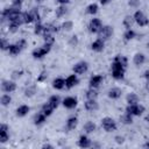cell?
<instances>
[{"label":"cell","instance_id":"obj_59","mask_svg":"<svg viewBox=\"0 0 149 149\" xmlns=\"http://www.w3.org/2000/svg\"><path fill=\"white\" fill-rule=\"evenodd\" d=\"M144 121H147V122H149V113L146 115V118H144Z\"/></svg>","mask_w":149,"mask_h":149},{"label":"cell","instance_id":"obj_1","mask_svg":"<svg viewBox=\"0 0 149 149\" xmlns=\"http://www.w3.org/2000/svg\"><path fill=\"white\" fill-rule=\"evenodd\" d=\"M111 68H112V77L116 80H121L125 76V66L120 62L113 61Z\"/></svg>","mask_w":149,"mask_h":149},{"label":"cell","instance_id":"obj_48","mask_svg":"<svg viewBox=\"0 0 149 149\" xmlns=\"http://www.w3.org/2000/svg\"><path fill=\"white\" fill-rule=\"evenodd\" d=\"M128 5L133 8H136L140 5V0H128Z\"/></svg>","mask_w":149,"mask_h":149},{"label":"cell","instance_id":"obj_55","mask_svg":"<svg viewBox=\"0 0 149 149\" xmlns=\"http://www.w3.org/2000/svg\"><path fill=\"white\" fill-rule=\"evenodd\" d=\"M143 77H144V78H146V79H147V81H148V80H149V69H148V70H146V71H144V73H143Z\"/></svg>","mask_w":149,"mask_h":149},{"label":"cell","instance_id":"obj_38","mask_svg":"<svg viewBox=\"0 0 149 149\" xmlns=\"http://www.w3.org/2000/svg\"><path fill=\"white\" fill-rule=\"evenodd\" d=\"M43 40H44V43H49V44H54V42H55L54 35L52 34H49V33H47V34L43 35Z\"/></svg>","mask_w":149,"mask_h":149},{"label":"cell","instance_id":"obj_44","mask_svg":"<svg viewBox=\"0 0 149 149\" xmlns=\"http://www.w3.org/2000/svg\"><path fill=\"white\" fill-rule=\"evenodd\" d=\"M19 27H20V26H17V24L14 23V22H9V23H8V30H9L10 33H16V31L19 30Z\"/></svg>","mask_w":149,"mask_h":149},{"label":"cell","instance_id":"obj_51","mask_svg":"<svg viewBox=\"0 0 149 149\" xmlns=\"http://www.w3.org/2000/svg\"><path fill=\"white\" fill-rule=\"evenodd\" d=\"M22 2H23V0H12L13 6H17V7H20L22 5Z\"/></svg>","mask_w":149,"mask_h":149},{"label":"cell","instance_id":"obj_4","mask_svg":"<svg viewBox=\"0 0 149 149\" xmlns=\"http://www.w3.org/2000/svg\"><path fill=\"white\" fill-rule=\"evenodd\" d=\"M134 20H135V22L140 26V27H146V26H148L149 24V19L146 16V14L143 13V12H141V10H136L135 13H134Z\"/></svg>","mask_w":149,"mask_h":149},{"label":"cell","instance_id":"obj_7","mask_svg":"<svg viewBox=\"0 0 149 149\" xmlns=\"http://www.w3.org/2000/svg\"><path fill=\"white\" fill-rule=\"evenodd\" d=\"M1 90L5 93H12L16 90V84L14 80H2L1 81Z\"/></svg>","mask_w":149,"mask_h":149},{"label":"cell","instance_id":"obj_11","mask_svg":"<svg viewBox=\"0 0 149 149\" xmlns=\"http://www.w3.org/2000/svg\"><path fill=\"white\" fill-rule=\"evenodd\" d=\"M102 81H104V77H102L101 74H94V76H92V77L90 78L88 84H90V87L98 88V87L102 84Z\"/></svg>","mask_w":149,"mask_h":149},{"label":"cell","instance_id":"obj_32","mask_svg":"<svg viewBox=\"0 0 149 149\" xmlns=\"http://www.w3.org/2000/svg\"><path fill=\"white\" fill-rule=\"evenodd\" d=\"M48 102L54 107V108H57L58 107V105L61 104V98H59V95H51L50 98H49V100H48Z\"/></svg>","mask_w":149,"mask_h":149},{"label":"cell","instance_id":"obj_34","mask_svg":"<svg viewBox=\"0 0 149 149\" xmlns=\"http://www.w3.org/2000/svg\"><path fill=\"white\" fill-rule=\"evenodd\" d=\"M85 97H86V99H95L98 97V92H97L95 88L91 87L90 90H87L85 92Z\"/></svg>","mask_w":149,"mask_h":149},{"label":"cell","instance_id":"obj_50","mask_svg":"<svg viewBox=\"0 0 149 149\" xmlns=\"http://www.w3.org/2000/svg\"><path fill=\"white\" fill-rule=\"evenodd\" d=\"M114 140H115V142H116L118 144H122V143L125 142V136H122V135H116V136L114 137Z\"/></svg>","mask_w":149,"mask_h":149},{"label":"cell","instance_id":"obj_60","mask_svg":"<svg viewBox=\"0 0 149 149\" xmlns=\"http://www.w3.org/2000/svg\"><path fill=\"white\" fill-rule=\"evenodd\" d=\"M146 88H147V90H148V91H149V80H148V81H147V85H146Z\"/></svg>","mask_w":149,"mask_h":149},{"label":"cell","instance_id":"obj_52","mask_svg":"<svg viewBox=\"0 0 149 149\" xmlns=\"http://www.w3.org/2000/svg\"><path fill=\"white\" fill-rule=\"evenodd\" d=\"M40 13H41L42 16H44L45 14H48V8L47 7H41L40 8Z\"/></svg>","mask_w":149,"mask_h":149},{"label":"cell","instance_id":"obj_31","mask_svg":"<svg viewBox=\"0 0 149 149\" xmlns=\"http://www.w3.org/2000/svg\"><path fill=\"white\" fill-rule=\"evenodd\" d=\"M134 22H135V20H134L133 16H130V15H126L125 19H123V21H122V24H123L127 29H130Z\"/></svg>","mask_w":149,"mask_h":149},{"label":"cell","instance_id":"obj_37","mask_svg":"<svg viewBox=\"0 0 149 149\" xmlns=\"http://www.w3.org/2000/svg\"><path fill=\"white\" fill-rule=\"evenodd\" d=\"M72 28H73L72 21H64V22L61 24V29H62L63 31H70Z\"/></svg>","mask_w":149,"mask_h":149},{"label":"cell","instance_id":"obj_13","mask_svg":"<svg viewBox=\"0 0 149 149\" xmlns=\"http://www.w3.org/2000/svg\"><path fill=\"white\" fill-rule=\"evenodd\" d=\"M78 146L80 147V148H90V147H92V141H91V139L87 136V135H80L79 136V140H78Z\"/></svg>","mask_w":149,"mask_h":149},{"label":"cell","instance_id":"obj_8","mask_svg":"<svg viewBox=\"0 0 149 149\" xmlns=\"http://www.w3.org/2000/svg\"><path fill=\"white\" fill-rule=\"evenodd\" d=\"M98 35L102 40H108L113 35V27H111V26H102L101 29L99 30Z\"/></svg>","mask_w":149,"mask_h":149},{"label":"cell","instance_id":"obj_29","mask_svg":"<svg viewBox=\"0 0 149 149\" xmlns=\"http://www.w3.org/2000/svg\"><path fill=\"white\" fill-rule=\"evenodd\" d=\"M66 13H68V8H66L65 5H61V6H58V7L56 8V10H55V14H56L57 17H63Z\"/></svg>","mask_w":149,"mask_h":149},{"label":"cell","instance_id":"obj_10","mask_svg":"<svg viewBox=\"0 0 149 149\" xmlns=\"http://www.w3.org/2000/svg\"><path fill=\"white\" fill-rule=\"evenodd\" d=\"M62 104H63V106H64L65 108H68V109H72V108H74V107L77 106L78 100H77L76 97H66V98L63 99Z\"/></svg>","mask_w":149,"mask_h":149},{"label":"cell","instance_id":"obj_21","mask_svg":"<svg viewBox=\"0 0 149 149\" xmlns=\"http://www.w3.org/2000/svg\"><path fill=\"white\" fill-rule=\"evenodd\" d=\"M122 94V91L119 88V87H112L109 91H108V97L111 99H119Z\"/></svg>","mask_w":149,"mask_h":149},{"label":"cell","instance_id":"obj_47","mask_svg":"<svg viewBox=\"0 0 149 149\" xmlns=\"http://www.w3.org/2000/svg\"><path fill=\"white\" fill-rule=\"evenodd\" d=\"M47 78H48V72H47V71H42V72L38 74L37 80H38V81H44V80H47Z\"/></svg>","mask_w":149,"mask_h":149},{"label":"cell","instance_id":"obj_58","mask_svg":"<svg viewBox=\"0 0 149 149\" xmlns=\"http://www.w3.org/2000/svg\"><path fill=\"white\" fill-rule=\"evenodd\" d=\"M143 147H144V148H149V141H147V142L143 144Z\"/></svg>","mask_w":149,"mask_h":149},{"label":"cell","instance_id":"obj_28","mask_svg":"<svg viewBox=\"0 0 149 149\" xmlns=\"http://www.w3.org/2000/svg\"><path fill=\"white\" fill-rule=\"evenodd\" d=\"M120 121H121V123H123V125H130V123L133 122V115L126 112L125 114H122V115L120 116Z\"/></svg>","mask_w":149,"mask_h":149},{"label":"cell","instance_id":"obj_26","mask_svg":"<svg viewBox=\"0 0 149 149\" xmlns=\"http://www.w3.org/2000/svg\"><path fill=\"white\" fill-rule=\"evenodd\" d=\"M54 107L49 104V102H45L43 106H42V108H41V112L44 114V115H47V116H49V115H51L52 114V112H54Z\"/></svg>","mask_w":149,"mask_h":149},{"label":"cell","instance_id":"obj_27","mask_svg":"<svg viewBox=\"0 0 149 149\" xmlns=\"http://www.w3.org/2000/svg\"><path fill=\"white\" fill-rule=\"evenodd\" d=\"M126 100H127V104L128 105H135V104L139 102V97H137L136 93H133L132 92V93H128Z\"/></svg>","mask_w":149,"mask_h":149},{"label":"cell","instance_id":"obj_35","mask_svg":"<svg viewBox=\"0 0 149 149\" xmlns=\"http://www.w3.org/2000/svg\"><path fill=\"white\" fill-rule=\"evenodd\" d=\"M97 12H98V5L97 3H90L86 7V13L90 15H94Z\"/></svg>","mask_w":149,"mask_h":149},{"label":"cell","instance_id":"obj_43","mask_svg":"<svg viewBox=\"0 0 149 149\" xmlns=\"http://www.w3.org/2000/svg\"><path fill=\"white\" fill-rule=\"evenodd\" d=\"M23 19H24V23H31V22H34L33 16H31V14L29 12H24L23 13Z\"/></svg>","mask_w":149,"mask_h":149},{"label":"cell","instance_id":"obj_57","mask_svg":"<svg viewBox=\"0 0 149 149\" xmlns=\"http://www.w3.org/2000/svg\"><path fill=\"white\" fill-rule=\"evenodd\" d=\"M42 147H43V148H50V149H52V148H54L51 144H47V143H45V144H43Z\"/></svg>","mask_w":149,"mask_h":149},{"label":"cell","instance_id":"obj_9","mask_svg":"<svg viewBox=\"0 0 149 149\" xmlns=\"http://www.w3.org/2000/svg\"><path fill=\"white\" fill-rule=\"evenodd\" d=\"M87 69H88V64L86 62H84V61L76 63L73 65V68H72V70H73V72L76 74H83V73H85L87 71Z\"/></svg>","mask_w":149,"mask_h":149},{"label":"cell","instance_id":"obj_24","mask_svg":"<svg viewBox=\"0 0 149 149\" xmlns=\"http://www.w3.org/2000/svg\"><path fill=\"white\" fill-rule=\"evenodd\" d=\"M29 13L31 14L34 22H40L41 17H42V15H41V13H40V8H37V7H33V8L29 10Z\"/></svg>","mask_w":149,"mask_h":149},{"label":"cell","instance_id":"obj_53","mask_svg":"<svg viewBox=\"0 0 149 149\" xmlns=\"http://www.w3.org/2000/svg\"><path fill=\"white\" fill-rule=\"evenodd\" d=\"M7 130H8V126L5 125V123H1V126H0V132H7Z\"/></svg>","mask_w":149,"mask_h":149},{"label":"cell","instance_id":"obj_14","mask_svg":"<svg viewBox=\"0 0 149 149\" xmlns=\"http://www.w3.org/2000/svg\"><path fill=\"white\" fill-rule=\"evenodd\" d=\"M78 83H79V79H78V77H77L76 74H70V76L65 79V86H66L68 88L74 87Z\"/></svg>","mask_w":149,"mask_h":149},{"label":"cell","instance_id":"obj_36","mask_svg":"<svg viewBox=\"0 0 149 149\" xmlns=\"http://www.w3.org/2000/svg\"><path fill=\"white\" fill-rule=\"evenodd\" d=\"M135 36H136V33H135L133 29H127V30L125 31V34H123V38H125L126 41H130V40H133Z\"/></svg>","mask_w":149,"mask_h":149},{"label":"cell","instance_id":"obj_49","mask_svg":"<svg viewBox=\"0 0 149 149\" xmlns=\"http://www.w3.org/2000/svg\"><path fill=\"white\" fill-rule=\"evenodd\" d=\"M16 44L21 48V49H24L26 47H27V42H26V40L24 38H21V40H19L17 42H16Z\"/></svg>","mask_w":149,"mask_h":149},{"label":"cell","instance_id":"obj_23","mask_svg":"<svg viewBox=\"0 0 149 149\" xmlns=\"http://www.w3.org/2000/svg\"><path fill=\"white\" fill-rule=\"evenodd\" d=\"M83 129H84V132H85L86 134H91V133L95 132L97 126H95V123H94V122H92V121H87V122L84 125Z\"/></svg>","mask_w":149,"mask_h":149},{"label":"cell","instance_id":"obj_39","mask_svg":"<svg viewBox=\"0 0 149 149\" xmlns=\"http://www.w3.org/2000/svg\"><path fill=\"white\" fill-rule=\"evenodd\" d=\"M43 30H44V26L42 23H40V22H36V24L34 27V34L38 35V34L43 33Z\"/></svg>","mask_w":149,"mask_h":149},{"label":"cell","instance_id":"obj_3","mask_svg":"<svg viewBox=\"0 0 149 149\" xmlns=\"http://www.w3.org/2000/svg\"><path fill=\"white\" fill-rule=\"evenodd\" d=\"M101 126L108 133L114 132L116 129V122L114 121V119H112L109 116H105V118L101 119Z\"/></svg>","mask_w":149,"mask_h":149},{"label":"cell","instance_id":"obj_12","mask_svg":"<svg viewBox=\"0 0 149 149\" xmlns=\"http://www.w3.org/2000/svg\"><path fill=\"white\" fill-rule=\"evenodd\" d=\"M104 47H105V40H102V38H97L95 41H93L92 43H91V49L93 50V51H95V52H100V51H102L104 50Z\"/></svg>","mask_w":149,"mask_h":149},{"label":"cell","instance_id":"obj_16","mask_svg":"<svg viewBox=\"0 0 149 149\" xmlns=\"http://www.w3.org/2000/svg\"><path fill=\"white\" fill-rule=\"evenodd\" d=\"M29 111H30V107L28 105H21L16 108V115L19 118H23L29 113Z\"/></svg>","mask_w":149,"mask_h":149},{"label":"cell","instance_id":"obj_33","mask_svg":"<svg viewBox=\"0 0 149 149\" xmlns=\"http://www.w3.org/2000/svg\"><path fill=\"white\" fill-rule=\"evenodd\" d=\"M0 102H1V105L2 106H8L10 102H12V97L9 95V94H7V93H5V94H2L1 95V98H0Z\"/></svg>","mask_w":149,"mask_h":149},{"label":"cell","instance_id":"obj_42","mask_svg":"<svg viewBox=\"0 0 149 149\" xmlns=\"http://www.w3.org/2000/svg\"><path fill=\"white\" fill-rule=\"evenodd\" d=\"M8 140H9L8 130H7V132H0V142H1V143H6Z\"/></svg>","mask_w":149,"mask_h":149},{"label":"cell","instance_id":"obj_61","mask_svg":"<svg viewBox=\"0 0 149 149\" xmlns=\"http://www.w3.org/2000/svg\"><path fill=\"white\" fill-rule=\"evenodd\" d=\"M35 1H36V2H37V3H42V2H43V1H44V0H35Z\"/></svg>","mask_w":149,"mask_h":149},{"label":"cell","instance_id":"obj_18","mask_svg":"<svg viewBox=\"0 0 149 149\" xmlns=\"http://www.w3.org/2000/svg\"><path fill=\"white\" fill-rule=\"evenodd\" d=\"M78 125V119L77 116H70L66 120V129L68 130H73Z\"/></svg>","mask_w":149,"mask_h":149},{"label":"cell","instance_id":"obj_19","mask_svg":"<svg viewBox=\"0 0 149 149\" xmlns=\"http://www.w3.org/2000/svg\"><path fill=\"white\" fill-rule=\"evenodd\" d=\"M59 28H61V27H58V26L55 24V23H48V24L44 26V30H43V33H44V34H47V33H49V34H54V33H57V31L59 30Z\"/></svg>","mask_w":149,"mask_h":149},{"label":"cell","instance_id":"obj_56","mask_svg":"<svg viewBox=\"0 0 149 149\" xmlns=\"http://www.w3.org/2000/svg\"><path fill=\"white\" fill-rule=\"evenodd\" d=\"M111 2V0H100V3L101 5H107V3H109Z\"/></svg>","mask_w":149,"mask_h":149},{"label":"cell","instance_id":"obj_40","mask_svg":"<svg viewBox=\"0 0 149 149\" xmlns=\"http://www.w3.org/2000/svg\"><path fill=\"white\" fill-rule=\"evenodd\" d=\"M78 42H79V40H78V36L77 35H72L69 38V45L70 47H77L78 45Z\"/></svg>","mask_w":149,"mask_h":149},{"label":"cell","instance_id":"obj_20","mask_svg":"<svg viewBox=\"0 0 149 149\" xmlns=\"http://www.w3.org/2000/svg\"><path fill=\"white\" fill-rule=\"evenodd\" d=\"M133 62H134V64H135L136 66H141V65L146 62V56H144L143 54H141V52H137V54L134 55Z\"/></svg>","mask_w":149,"mask_h":149},{"label":"cell","instance_id":"obj_41","mask_svg":"<svg viewBox=\"0 0 149 149\" xmlns=\"http://www.w3.org/2000/svg\"><path fill=\"white\" fill-rule=\"evenodd\" d=\"M114 61H118V62H120L125 68L127 66V58H126V56H122V55H116L115 57H114Z\"/></svg>","mask_w":149,"mask_h":149},{"label":"cell","instance_id":"obj_5","mask_svg":"<svg viewBox=\"0 0 149 149\" xmlns=\"http://www.w3.org/2000/svg\"><path fill=\"white\" fill-rule=\"evenodd\" d=\"M126 112L134 115V116H140L143 114L144 112V107L142 105H139V104H135V105H128L127 108H126Z\"/></svg>","mask_w":149,"mask_h":149},{"label":"cell","instance_id":"obj_54","mask_svg":"<svg viewBox=\"0 0 149 149\" xmlns=\"http://www.w3.org/2000/svg\"><path fill=\"white\" fill-rule=\"evenodd\" d=\"M57 3H59V5H66V3H69V1L70 0H55Z\"/></svg>","mask_w":149,"mask_h":149},{"label":"cell","instance_id":"obj_6","mask_svg":"<svg viewBox=\"0 0 149 149\" xmlns=\"http://www.w3.org/2000/svg\"><path fill=\"white\" fill-rule=\"evenodd\" d=\"M101 27H102V23H101V20L100 19H98V17L91 19V21L88 23V30H90V33L98 34L99 30L101 29Z\"/></svg>","mask_w":149,"mask_h":149},{"label":"cell","instance_id":"obj_2","mask_svg":"<svg viewBox=\"0 0 149 149\" xmlns=\"http://www.w3.org/2000/svg\"><path fill=\"white\" fill-rule=\"evenodd\" d=\"M51 47H52V44L44 43L42 47L34 49V50H33V52H31V55H33V57H34V58L40 59V58L44 57V56H45V55H47V54H48V52L51 50Z\"/></svg>","mask_w":149,"mask_h":149},{"label":"cell","instance_id":"obj_25","mask_svg":"<svg viewBox=\"0 0 149 149\" xmlns=\"http://www.w3.org/2000/svg\"><path fill=\"white\" fill-rule=\"evenodd\" d=\"M36 94V86L35 85H29L24 88V97L27 98H31Z\"/></svg>","mask_w":149,"mask_h":149},{"label":"cell","instance_id":"obj_17","mask_svg":"<svg viewBox=\"0 0 149 149\" xmlns=\"http://www.w3.org/2000/svg\"><path fill=\"white\" fill-rule=\"evenodd\" d=\"M64 86H65V80H64L63 78L57 77V78H55V79L52 80V87H54L55 90H63Z\"/></svg>","mask_w":149,"mask_h":149},{"label":"cell","instance_id":"obj_22","mask_svg":"<svg viewBox=\"0 0 149 149\" xmlns=\"http://www.w3.org/2000/svg\"><path fill=\"white\" fill-rule=\"evenodd\" d=\"M45 118H47V115H44L42 112H40V113H36V114L34 115V119H33V121H34V123H35L36 126H40V125L44 123V121H45Z\"/></svg>","mask_w":149,"mask_h":149},{"label":"cell","instance_id":"obj_46","mask_svg":"<svg viewBox=\"0 0 149 149\" xmlns=\"http://www.w3.org/2000/svg\"><path fill=\"white\" fill-rule=\"evenodd\" d=\"M9 45H10V44H9V42H8L5 37H2V38H1V44H0L1 49H2V50H8Z\"/></svg>","mask_w":149,"mask_h":149},{"label":"cell","instance_id":"obj_15","mask_svg":"<svg viewBox=\"0 0 149 149\" xmlns=\"http://www.w3.org/2000/svg\"><path fill=\"white\" fill-rule=\"evenodd\" d=\"M84 107L86 111L88 112H93V111H97L98 109V102L95 101V99H87L84 104Z\"/></svg>","mask_w":149,"mask_h":149},{"label":"cell","instance_id":"obj_30","mask_svg":"<svg viewBox=\"0 0 149 149\" xmlns=\"http://www.w3.org/2000/svg\"><path fill=\"white\" fill-rule=\"evenodd\" d=\"M21 50H22V49H21L16 43H15V44H10L9 48H8V54H9L10 56H16V55L20 54Z\"/></svg>","mask_w":149,"mask_h":149},{"label":"cell","instance_id":"obj_45","mask_svg":"<svg viewBox=\"0 0 149 149\" xmlns=\"http://www.w3.org/2000/svg\"><path fill=\"white\" fill-rule=\"evenodd\" d=\"M22 73H23V71H21V70H15V71L12 72L10 77H12L13 80H16V79H19V78L22 76Z\"/></svg>","mask_w":149,"mask_h":149}]
</instances>
